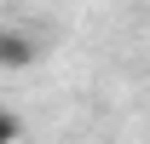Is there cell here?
<instances>
[{
  "mask_svg": "<svg viewBox=\"0 0 150 144\" xmlns=\"http://www.w3.org/2000/svg\"><path fill=\"white\" fill-rule=\"evenodd\" d=\"M35 58H40V46L23 29H0V69H29Z\"/></svg>",
  "mask_w": 150,
  "mask_h": 144,
  "instance_id": "cell-1",
  "label": "cell"
},
{
  "mask_svg": "<svg viewBox=\"0 0 150 144\" xmlns=\"http://www.w3.org/2000/svg\"><path fill=\"white\" fill-rule=\"evenodd\" d=\"M18 138H23V115L0 104V144H18Z\"/></svg>",
  "mask_w": 150,
  "mask_h": 144,
  "instance_id": "cell-2",
  "label": "cell"
}]
</instances>
